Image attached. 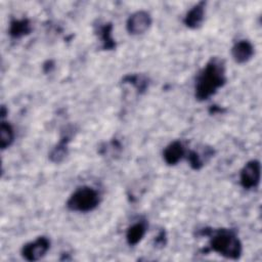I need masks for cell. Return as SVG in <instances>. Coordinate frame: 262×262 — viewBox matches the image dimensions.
I'll use <instances>...</instances> for the list:
<instances>
[{
	"label": "cell",
	"instance_id": "15",
	"mask_svg": "<svg viewBox=\"0 0 262 262\" xmlns=\"http://www.w3.org/2000/svg\"><path fill=\"white\" fill-rule=\"evenodd\" d=\"M97 34L102 43V48L104 50H112L116 48V42L113 38V25L104 24L98 28Z\"/></svg>",
	"mask_w": 262,
	"mask_h": 262
},
{
	"label": "cell",
	"instance_id": "5",
	"mask_svg": "<svg viewBox=\"0 0 262 262\" xmlns=\"http://www.w3.org/2000/svg\"><path fill=\"white\" fill-rule=\"evenodd\" d=\"M261 165L257 160H251L245 164L239 174L241 185L245 189L256 188L260 182Z\"/></svg>",
	"mask_w": 262,
	"mask_h": 262
},
{
	"label": "cell",
	"instance_id": "14",
	"mask_svg": "<svg viewBox=\"0 0 262 262\" xmlns=\"http://www.w3.org/2000/svg\"><path fill=\"white\" fill-rule=\"evenodd\" d=\"M122 82L132 85L139 94L144 93L149 85L148 78L141 74H128L122 79Z\"/></svg>",
	"mask_w": 262,
	"mask_h": 262
},
{
	"label": "cell",
	"instance_id": "16",
	"mask_svg": "<svg viewBox=\"0 0 262 262\" xmlns=\"http://www.w3.org/2000/svg\"><path fill=\"white\" fill-rule=\"evenodd\" d=\"M14 141V130L10 123L2 121L0 125V145L2 149L9 147Z\"/></svg>",
	"mask_w": 262,
	"mask_h": 262
},
{
	"label": "cell",
	"instance_id": "6",
	"mask_svg": "<svg viewBox=\"0 0 262 262\" xmlns=\"http://www.w3.org/2000/svg\"><path fill=\"white\" fill-rule=\"evenodd\" d=\"M151 26V16L145 10H138L132 13L126 23V28L131 35H141Z\"/></svg>",
	"mask_w": 262,
	"mask_h": 262
},
{
	"label": "cell",
	"instance_id": "10",
	"mask_svg": "<svg viewBox=\"0 0 262 262\" xmlns=\"http://www.w3.org/2000/svg\"><path fill=\"white\" fill-rule=\"evenodd\" d=\"M184 156L185 149L182 142L179 140H175L168 144L163 151V159L165 163L169 166H174L178 164Z\"/></svg>",
	"mask_w": 262,
	"mask_h": 262
},
{
	"label": "cell",
	"instance_id": "9",
	"mask_svg": "<svg viewBox=\"0 0 262 262\" xmlns=\"http://www.w3.org/2000/svg\"><path fill=\"white\" fill-rule=\"evenodd\" d=\"M231 55L235 62L245 63L254 55V46L249 40H239L231 48Z\"/></svg>",
	"mask_w": 262,
	"mask_h": 262
},
{
	"label": "cell",
	"instance_id": "4",
	"mask_svg": "<svg viewBox=\"0 0 262 262\" xmlns=\"http://www.w3.org/2000/svg\"><path fill=\"white\" fill-rule=\"evenodd\" d=\"M50 249V241L46 236H39L34 242L27 243L21 248V256L27 261L42 259Z\"/></svg>",
	"mask_w": 262,
	"mask_h": 262
},
{
	"label": "cell",
	"instance_id": "11",
	"mask_svg": "<svg viewBox=\"0 0 262 262\" xmlns=\"http://www.w3.org/2000/svg\"><path fill=\"white\" fill-rule=\"evenodd\" d=\"M205 6L206 3L201 1L192 6L186 13L183 23L189 29H198L202 26L205 18Z\"/></svg>",
	"mask_w": 262,
	"mask_h": 262
},
{
	"label": "cell",
	"instance_id": "8",
	"mask_svg": "<svg viewBox=\"0 0 262 262\" xmlns=\"http://www.w3.org/2000/svg\"><path fill=\"white\" fill-rule=\"evenodd\" d=\"M214 156V149L211 146H203L192 149L187 155V160L193 170H200Z\"/></svg>",
	"mask_w": 262,
	"mask_h": 262
},
{
	"label": "cell",
	"instance_id": "3",
	"mask_svg": "<svg viewBox=\"0 0 262 262\" xmlns=\"http://www.w3.org/2000/svg\"><path fill=\"white\" fill-rule=\"evenodd\" d=\"M100 203L99 192L90 186H82L77 188L67 201V208L74 212H90L93 211Z\"/></svg>",
	"mask_w": 262,
	"mask_h": 262
},
{
	"label": "cell",
	"instance_id": "13",
	"mask_svg": "<svg viewBox=\"0 0 262 262\" xmlns=\"http://www.w3.org/2000/svg\"><path fill=\"white\" fill-rule=\"evenodd\" d=\"M32 32V25L28 18L13 19L9 26V35L12 38H21Z\"/></svg>",
	"mask_w": 262,
	"mask_h": 262
},
{
	"label": "cell",
	"instance_id": "1",
	"mask_svg": "<svg viewBox=\"0 0 262 262\" xmlns=\"http://www.w3.org/2000/svg\"><path fill=\"white\" fill-rule=\"evenodd\" d=\"M225 83L226 71L224 60L217 56L211 57L196 77L194 87L195 98L200 101L209 99Z\"/></svg>",
	"mask_w": 262,
	"mask_h": 262
},
{
	"label": "cell",
	"instance_id": "12",
	"mask_svg": "<svg viewBox=\"0 0 262 262\" xmlns=\"http://www.w3.org/2000/svg\"><path fill=\"white\" fill-rule=\"evenodd\" d=\"M147 230V222L145 220L137 221L128 227L126 232V241L129 246H136L141 242Z\"/></svg>",
	"mask_w": 262,
	"mask_h": 262
},
{
	"label": "cell",
	"instance_id": "2",
	"mask_svg": "<svg viewBox=\"0 0 262 262\" xmlns=\"http://www.w3.org/2000/svg\"><path fill=\"white\" fill-rule=\"evenodd\" d=\"M200 234L210 236V248L219 255L231 260L241 258L243 247L234 230L228 228L216 230L204 228L201 230Z\"/></svg>",
	"mask_w": 262,
	"mask_h": 262
},
{
	"label": "cell",
	"instance_id": "7",
	"mask_svg": "<svg viewBox=\"0 0 262 262\" xmlns=\"http://www.w3.org/2000/svg\"><path fill=\"white\" fill-rule=\"evenodd\" d=\"M67 131H63L62 132V135H61V138L59 140V142L51 149L50 154H49V160L52 162V163H60L62 162L68 154H69V142L71 141V138L73 136V129H69L67 128L66 129Z\"/></svg>",
	"mask_w": 262,
	"mask_h": 262
},
{
	"label": "cell",
	"instance_id": "17",
	"mask_svg": "<svg viewBox=\"0 0 262 262\" xmlns=\"http://www.w3.org/2000/svg\"><path fill=\"white\" fill-rule=\"evenodd\" d=\"M167 243V235H166V231L165 230H161L159 232V234L157 235V237L155 238V247L157 248H163L165 247Z\"/></svg>",
	"mask_w": 262,
	"mask_h": 262
}]
</instances>
